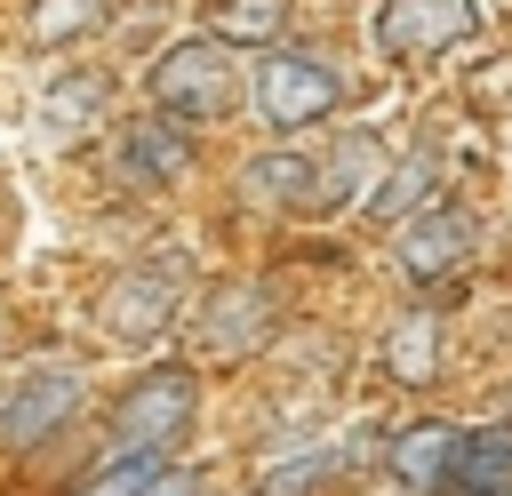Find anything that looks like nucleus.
<instances>
[{"mask_svg":"<svg viewBox=\"0 0 512 496\" xmlns=\"http://www.w3.org/2000/svg\"><path fill=\"white\" fill-rule=\"evenodd\" d=\"M456 480H464L472 496H488V488H512V432H504V424H488V432H464V448H456Z\"/></svg>","mask_w":512,"mask_h":496,"instance_id":"16","label":"nucleus"},{"mask_svg":"<svg viewBox=\"0 0 512 496\" xmlns=\"http://www.w3.org/2000/svg\"><path fill=\"white\" fill-rule=\"evenodd\" d=\"M152 104L168 112V120H224L232 104H240V64H232V48L208 32V40H176L160 64H152Z\"/></svg>","mask_w":512,"mask_h":496,"instance_id":"1","label":"nucleus"},{"mask_svg":"<svg viewBox=\"0 0 512 496\" xmlns=\"http://www.w3.org/2000/svg\"><path fill=\"white\" fill-rule=\"evenodd\" d=\"M272 320H280V304H272L264 280H224V288H208V304L192 320V344L208 360H240V352H256L272 336Z\"/></svg>","mask_w":512,"mask_h":496,"instance_id":"8","label":"nucleus"},{"mask_svg":"<svg viewBox=\"0 0 512 496\" xmlns=\"http://www.w3.org/2000/svg\"><path fill=\"white\" fill-rule=\"evenodd\" d=\"M480 32L472 0H376V56L408 64V56H448Z\"/></svg>","mask_w":512,"mask_h":496,"instance_id":"7","label":"nucleus"},{"mask_svg":"<svg viewBox=\"0 0 512 496\" xmlns=\"http://www.w3.org/2000/svg\"><path fill=\"white\" fill-rule=\"evenodd\" d=\"M160 464H168V448H120V456L80 488V496H136V488H152V480H160Z\"/></svg>","mask_w":512,"mask_h":496,"instance_id":"19","label":"nucleus"},{"mask_svg":"<svg viewBox=\"0 0 512 496\" xmlns=\"http://www.w3.org/2000/svg\"><path fill=\"white\" fill-rule=\"evenodd\" d=\"M184 160H192V144H184L176 120H128V136H120L128 184H168V176H184Z\"/></svg>","mask_w":512,"mask_h":496,"instance_id":"11","label":"nucleus"},{"mask_svg":"<svg viewBox=\"0 0 512 496\" xmlns=\"http://www.w3.org/2000/svg\"><path fill=\"white\" fill-rule=\"evenodd\" d=\"M136 496H200V464H160V480Z\"/></svg>","mask_w":512,"mask_h":496,"instance_id":"20","label":"nucleus"},{"mask_svg":"<svg viewBox=\"0 0 512 496\" xmlns=\"http://www.w3.org/2000/svg\"><path fill=\"white\" fill-rule=\"evenodd\" d=\"M176 304H184V248H160V256L128 264V272L104 288L96 320H104V336H112V344L144 352V344H160V336H168Z\"/></svg>","mask_w":512,"mask_h":496,"instance_id":"2","label":"nucleus"},{"mask_svg":"<svg viewBox=\"0 0 512 496\" xmlns=\"http://www.w3.org/2000/svg\"><path fill=\"white\" fill-rule=\"evenodd\" d=\"M384 368H392L400 384H432V376H440V320H432V312H400V320L384 328Z\"/></svg>","mask_w":512,"mask_h":496,"instance_id":"13","label":"nucleus"},{"mask_svg":"<svg viewBox=\"0 0 512 496\" xmlns=\"http://www.w3.org/2000/svg\"><path fill=\"white\" fill-rule=\"evenodd\" d=\"M432 184H440V160H432V152H408V160H392V168L360 192V208H368L376 224H400V216H416V208L432 200Z\"/></svg>","mask_w":512,"mask_h":496,"instance_id":"12","label":"nucleus"},{"mask_svg":"<svg viewBox=\"0 0 512 496\" xmlns=\"http://www.w3.org/2000/svg\"><path fill=\"white\" fill-rule=\"evenodd\" d=\"M376 496H416V488H376Z\"/></svg>","mask_w":512,"mask_h":496,"instance_id":"21","label":"nucleus"},{"mask_svg":"<svg viewBox=\"0 0 512 496\" xmlns=\"http://www.w3.org/2000/svg\"><path fill=\"white\" fill-rule=\"evenodd\" d=\"M344 104V72L328 56H304V48H280L256 64V112L272 128H312Z\"/></svg>","mask_w":512,"mask_h":496,"instance_id":"3","label":"nucleus"},{"mask_svg":"<svg viewBox=\"0 0 512 496\" xmlns=\"http://www.w3.org/2000/svg\"><path fill=\"white\" fill-rule=\"evenodd\" d=\"M456 448H464V432H456V424H440V416H424V424L392 432V472H400V488L456 480Z\"/></svg>","mask_w":512,"mask_h":496,"instance_id":"10","label":"nucleus"},{"mask_svg":"<svg viewBox=\"0 0 512 496\" xmlns=\"http://www.w3.org/2000/svg\"><path fill=\"white\" fill-rule=\"evenodd\" d=\"M80 400H88V376H80L72 360H32V368L8 384V400H0V440H8V448H32V440L64 432V424L80 416Z\"/></svg>","mask_w":512,"mask_h":496,"instance_id":"5","label":"nucleus"},{"mask_svg":"<svg viewBox=\"0 0 512 496\" xmlns=\"http://www.w3.org/2000/svg\"><path fill=\"white\" fill-rule=\"evenodd\" d=\"M488 496H512V488H488Z\"/></svg>","mask_w":512,"mask_h":496,"instance_id":"22","label":"nucleus"},{"mask_svg":"<svg viewBox=\"0 0 512 496\" xmlns=\"http://www.w3.org/2000/svg\"><path fill=\"white\" fill-rule=\"evenodd\" d=\"M288 24V0H216V40H280Z\"/></svg>","mask_w":512,"mask_h":496,"instance_id":"18","label":"nucleus"},{"mask_svg":"<svg viewBox=\"0 0 512 496\" xmlns=\"http://www.w3.org/2000/svg\"><path fill=\"white\" fill-rule=\"evenodd\" d=\"M472 208L464 200H448V192H432L416 216H400V240H392V264L408 272V280H448V272H464L472 264Z\"/></svg>","mask_w":512,"mask_h":496,"instance_id":"6","label":"nucleus"},{"mask_svg":"<svg viewBox=\"0 0 512 496\" xmlns=\"http://www.w3.org/2000/svg\"><path fill=\"white\" fill-rule=\"evenodd\" d=\"M112 8H120V0H32L24 40H32V48H72V40L104 32V24H112Z\"/></svg>","mask_w":512,"mask_h":496,"instance_id":"14","label":"nucleus"},{"mask_svg":"<svg viewBox=\"0 0 512 496\" xmlns=\"http://www.w3.org/2000/svg\"><path fill=\"white\" fill-rule=\"evenodd\" d=\"M376 152H384V144H376L368 128H344L328 152H304V208H296V216H328V208H344V200L360 192V176L376 168Z\"/></svg>","mask_w":512,"mask_h":496,"instance_id":"9","label":"nucleus"},{"mask_svg":"<svg viewBox=\"0 0 512 496\" xmlns=\"http://www.w3.org/2000/svg\"><path fill=\"white\" fill-rule=\"evenodd\" d=\"M248 200L264 208H304V152H264L248 168Z\"/></svg>","mask_w":512,"mask_h":496,"instance_id":"17","label":"nucleus"},{"mask_svg":"<svg viewBox=\"0 0 512 496\" xmlns=\"http://www.w3.org/2000/svg\"><path fill=\"white\" fill-rule=\"evenodd\" d=\"M328 472H336V448L328 440H304V448H288V456H272L256 472V496H320Z\"/></svg>","mask_w":512,"mask_h":496,"instance_id":"15","label":"nucleus"},{"mask_svg":"<svg viewBox=\"0 0 512 496\" xmlns=\"http://www.w3.org/2000/svg\"><path fill=\"white\" fill-rule=\"evenodd\" d=\"M192 408H200V376L192 368H152L120 392L112 408V440L120 448H176L192 432Z\"/></svg>","mask_w":512,"mask_h":496,"instance_id":"4","label":"nucleus"}]
</instances>
